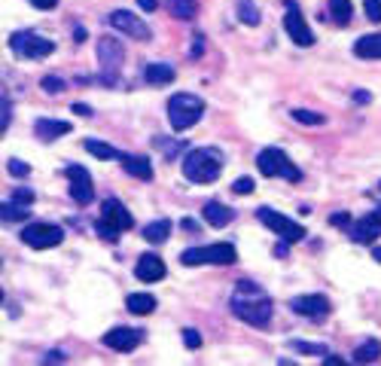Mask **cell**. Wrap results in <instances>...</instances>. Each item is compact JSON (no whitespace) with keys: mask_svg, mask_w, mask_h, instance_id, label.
Wrapping results in <instances>:
<instances>
[{"mask_svg":"<svg viewBox=\"0 0 381 366\" xmlns=\"http://www.w3.org/2000/svg\"><path fill=\"white\" fill-rule=\"evenodd\" d=\"M229 311L250 326H269L274 305H272V296L256 281L241 278V281H235L232 293H229Z\"/></svg>","mask_w":381,"mask_h":366,"instance_id":"1","label":"cell"},{"mask_svg":"<svg viewBox=\"0 0 381 366\" xmlns=\"http://www.w3.org/2000/svg\"><path fill=\"white\" fill-rule=\"evenodd\" d=\"M223 165H226V159L217 147H198L183 156L180 171L189 183H213L223 174Z\"/></svg>","mask_w":381,"mask_h":366,"instance_id":"2","label":"cell"},{"mask_svg":"<svg viewBox=\"0 0 381 366\" xmlns=\"http://www.w3.org/2000/svg\"><path fill=\"white\" fill-rule=\"evenodd\" d=\"M204 116V101L193 92H177L168 98V122L174 132H186V128L198 125Z\"/></svg>","mask_w":381,"mask_h":366,"instance_id":"3","label":"cell"},{"mask_svg":"<svg viewBox=\"0 0 381 366\" xmlns=\"http://www.w3.org/2000/svg\"><path fill=\"white\" fill-rule=\"evenodd\" d=\"M134 226V217L128 214V208L119 202V198H104L101 204V220L95 223L98 235H101L104 241L116 244L119 241V232H128V229Z\"/></svg>","mask_w":381,"mask_h":366,"instance_id":"4","label":"cell"},{"mask_svg":"<svg viewBox=\"0 0 381 366\" xmlns=\"http://www.w3.org/2000/svg\"><path fill=\"white\" fill-rule=\"evenodd\" d=\"M98 64H101V82L104 86H119V73L125 64V46L113 34H104L98 40Z\"/></svg>","mask_w":381,"mask_h":366,"instance_id":"5","label":"cell"},{"mask_svg":"<svg viewBox=\"0 0 381 366\" xmlns=\"http://www.w3.org/2000/svg\"><path fill=\"white\" fill-rule=\"evenodd\" d=\"M256 168L259 174H265V177H284L290 183H299L302 180V171L290 162V156L281 147H265L259 150L256 156Z\"/></svg>","mask_w":381,"mask_h":366,"instance_id":"6","label":"cell"},{"mask_svg":"<svg viewBox=\"0 0 381 366\" xmlns=\"http://www.w3.org/2000/svg\"><path fill=\"white\" fill-rule=\"evenodd\" d=\"M235 259H238V250L229 241H217L208 247H189L180 254L183 265H232Z\"/></svg>","mask_w":381,"mask_h":366,"instance_id":"7","label":"cell"},{"mask_svg":"<svg viewBox=\"0 0 381 366\" xmlns=\"http://www.w3.org/2000/svg\"><path fill=\"white\" fill-rule=\"evenodd\" d=\"M10 49L15 52L19 58H30V61H40V58H49L55 43L46 40V37L34 34V31H15L10 37Z\"/></svg>","mask_w":381,"mask_h":366,"instance_id":"8","label":"cell"},{"mask_svg":"<svg viewBox=\"0 0 381 366\" xmlns=\"http://www.w3.org/2000/svg\"><path fill=\"white\" fill-rule=\"evenodd\" d=\"M256 220L263 223L265 229H272L278 238H284V241H290V244H296V241H302L305 235V229L296 223V220H290V217H284V214H278V211H272V208H256Z\"/></svg>","mask_w":381,"mask_h":366,"instance_id":"9","label":"cell"},{"mask_svg":"<svg viewBox=\"0 0 381 366\" xmlns=\"http://www.w3.org/2000/svg\"><path fill=\"white\" fill-rule=\"evenodd\" d=\"M64 241V229L55 223H30L21 229V244H28L30 250H49L58 247Z\"/></svg>","mask_w":381,"mask_h":366,"instance_id":"10","label":"cell"},{"mask_svg":"<svg viewBox=\"0 0 381 366\" xmlns=\"http://www.w3.org/2000/svg\"><path fill=\"white\" fill-rule=\"evenodd\" d=\"M107 21H110L116 31H122V34H128V40H137V43L152 40L150 25L141 19V15H134V12H128V10H113L110 15H107Z\"/></svg>","mask_w":381,"mask_h":366,"instance_id":"11","label":"cell"},{"mask_svg":"<svg viewBox=\"0 0 381 366\" xmlns=\"http://www.w3.org/2000/svg\"><path fill=\"white\" fill-rule=\"evenodd\" d=\"M64 177L71 180V198L80 208H86V204L95 198V183H91V174L89 168L82 165H67L64 168Z\"/></svg>","mask_w":381,"mask_h":366,"instance_id":"12","label":"cell"},{"mask_svg":"<svg viewBox=\"0 0 381 366\" xmlns=\"http://www.w3.org/2000/svg\"><path fill=\"white\" fill-rule=\"evenodd\" d=\"M284 28L290 34V40L296 46H302V49H308V46H314V34H311L308 21L302 19V12L296 10L293 0H287V15H284Z\"/></svg>","mask_w":381,"mask_h":366,"instance_id":"13","label":"cell"},{"mask_svg":"<svg viewBox=\"0 0 381 366\" xmlns=\"http://www.w3.org/2000/svg\"><path fill=\"white\" fill-rule=\"evenodd\" d=\"M348 235H351V241H357V244H372V241H375L381 235V204L372 214H366L363 220L351 223Z\"/></svg>","mask_w":381,"mask_h":366,"instance_id":"14","label":"cell"},{"mask_svg":"<svg viewBox=\"0 0 381 366\" xmlns=\"http://www.w3.org/2000/svg\"><path fill=\"white\" fill-rule=\"evenodd\" d=\"M290 308L296 311L299 317H308V320H324L330 315V299L320 293H308V296H296L293 302H290Z\"/></svg>","mask_w":381,"mask_h":366,"instance_id":"15","label":"cell"},{"mask_svg":"<svg viewBox=\"0 0 381 366\" xmlns=\"http://www.w3.org/2000/svg\"><path fill=\"white\" fill-rule=\"evenodd\" d=\"M104 345L119 351V354H128V351L141 345V330H134V326H113L110 333H104Z\"/></svg>","mask_w":381,"mask_h":366,"instance_id":"16","label":"cell"},{"mask_svg":"<svg viewBox=\"0 0 381 366\" xmlns=\"http://www.w3.org/2000/svg\"><path fill=\"white\" fill-rule=\"evenodd\" d=\"M134 278H137V281H143V284L162 281V278H165V263H162V256H156V254H143L141 259H137V265H134Z\"/></svg>","mask_w":381,"mask_h":366,"instance_id":"17","label":"cell"},{"mask_svg":"<svg viewBox=\"0 0 381 366\" xmlns=\"http://www.w3.org/2000/svg\"><path fill=\"white\" fill-rule=\"evenodd\" d=\"M34 134L40 137L43 143H49V141H58V137L71 134V122H64V119H49V116H40V119L34 122Z\"/></svg>","mask_w":381,"mask_h":366,"instance_id":"18","label":"cell"},{"mask_svg":"<svg viewBox=\"0 0 381 366\" xmlns=\"http://www.w3.org/2000/svg\"><path fill=\"white\" fill-rule=\"evenodd\" d=\"M143 80H147L150 86H171V82L177 80V71H174V64H168V61H150V64L143 67Z\"/></svg>","mask_w":381,"mask_h":366,"instance_id":"19","label":"cell"},{"mask_svg":"<svg viewBox=\"0 0 381 366\" xmlns=\"http://www.w3.org/2000/svg\"><path fill=\"white\" fill-rule=\"evenodd\" d=\"M202 217L208 220V223L213 226V229H223V226H229L235 220V211L232 208H226L223 202H208L202 208Z\"/></svg>","mask_w":381,"mask_h":366,"instance_id":"20","label":"cell"},{"mask_svg":"<svg viewBox=\"0 0 381 366\" xmlns=\"http://www.w3.org/2000/svg\"><path fill=\"white\" fill-rule=\"evenodd\" d=\"M122 171L137 180H152V162L147 156H122Z\"/></svg>","mask_w":381,"mask_h":366,"instance_id":"21","label":"cell"},{"mask_svg":"<svg viewBox=\"0 0 381 366\" xmlns=\"http://www.w3.org/2000/svg\"><path fill=\"white\" fill-rule=\"evenodd\" d=\"M354 55L366 61H381V34H366L354 43Z\"/></svg>","mask_w":381,"mask_h":366,"instance_id":"22","label":"cell"},{"mask_svg":"<svg viewBox=\"0 0 381 366\" xmlns=\"http://www.w3.org/2000/svg\"><path fill=\"white\" fill-rule=\"evenodd\" d=\"M381 357V342L378 339H366L360 345L354 348V354H351V360L354 363H375Z\"/></svg>","mask_w":381,"mask_h":366,"instance_id":"23","label":"cell"},{"mask_svg":"<svg viewBox=\"0 0 381 366\" xmlns=\"http://www.w3.org/2000/svg\"><path fill=\"white\" fill-rule=\"evenodd\" d=\"M125 308L132 311V315H150V311H156V296L152 293H128Z\"/></svg>","mask_w":381,"mask_h":366,"instance_id":"24","label":"cell"},{"mask_svg":"<svg viewBox=\"0 0 381 366\" xmlns=\"http://www.w3.org/2000/svg\"><path fill=\"white\" fill-rule=\"evenodd\" d=\"M165 6H168V12H171L174 19H180V21H193L198 15L195 0H165Z\"/></svg>","mask_w":381,"mask_h":366,"instance_id":"25","label":"cell"},{"mask_svg":"<svg viewBox=\"0 0 381 366\" xmlns=\"http://www.w3.org/2000/svg\"><path fill=\"white\" fill-rule=\"evenodd\" d=\"M235 15H238V21L247 28H256L259 21H263L259 19V6L254 0H235Z\"/></svg>","mask_w":381,"mask_h":366,"instance_id":"26","label":"cell"},{"mask_svg":"<svg viewBox=\"0 0 381 366\" xmlns=\"http://www.w3.org/2000/svg\"><path fill=\"white\" fill-rule=\"evenodd\" d=\"M171 220H156V223H150L147 229H143V238H147L150 244H162V241H168V235H171Z\"/></svg>","mask_w":381,"mask_h":366,"instance_id":"27","label":"cell"},{"mask_svg":"<svg viewBox=\"0 0 381 366\" xmlns=\"http://www.w3.org/2000/svg\"><path fill=\"white\" fill-rule=\"evenodd\" d=\"M330 15H333L335 25H351L354 3H351V0H330Z\"/></svg>","mask_w":381,"mask_h":366,"instance_id":"28","label":"cell"},{"mask_svg":"<svg viewBox=\"0 0 381 366\" xmlns=\"http://www.w3.org/2000/svg\"><path fill=\"white\" fill-rule=\"evenodd\" d=\"M0 214H3V223H19V220H28L30 217V208L28 204H19V202H3V208H0Z\"/></svg>","mask_w":381,"mask_h":366,"instance_id":"29","label":"cell"},{"mask_svg":"<svg viewBox=\"0 0 381 366\" xmlns=\"http://www.w3.org/2000/svg\"><path fill=\"white\" fill-rule=\"evenodd\" d=\"M82 147H86V150H89L95 159H122L119 152L110 147V143H104V141H95V137H86V141H82Z\"/></svg>","mask_w":381,"mask_h":366,"instance_id":"30","label":"cell"},{"mask_svg":"<svg viewBox=\"0 0 381 366\" xmlns=\"http://www.w3.org/2000/svg\"><path fill=\"white\" fill-rule=\"evenodd\" d=\"M290 116L296 122H302V125H324L326 116L324 113H314V110H302V107H296V110H290Z\"/></svg>","mask_w":381,"mask_h":366,"instance_id":"31","label":"cell"},{"mask_svg":"<svg viewBox=\"0 0 381 366\" xmlns=\"http://www.w3.org/2000/svg\"><path fill=\"white\" fill-rule=\"evenodd\" d=\"M152 143H156V147L162 150L168 159H174V156H177V152H183V150H186V141H174V143H168L165 137H152Z\"/></svg>","mask_w":381,"mask_h":366,"instance_id":"32","label":"cell"},{"mask_svg":"<svg viewBox=\"0 0 381 366\" xmlns=\"http://www.w3.org/2000/svg\"><path fill=\"white\" fill-rule=\"evenodd\" d=\"M290 348L299 351V354H317V357L326 354L324 345H311V342H302V339H290Z\"/></svg>","mask_w":381,"mask_h":366,"instance_id":"33","label":"cell"},{"mask_svg":"<svg viewBox=\"0 0 381 366\" xmlns=\"http://www.w3.org/2000/svg\"><path fill=\"white\" fill-rule=\"evenodd\" d=\"M12 125V101L3 95V101H0V132L6 134V128Z\"/></svg>","mask_w":381,"mask_h":366,"instance_id":"34","label":"cell"},{"mask_svg":"<svg viewBox=\"0 0 381 366\" xmlns=\"http://www.w3.org/2000/svg\"><path fill=\"white\" fill-rule=\"evenodd\" d=\"M40 86H43L46 95H58V92H64V80L49 73V76H43V80H40Z\"/></svg>","mask_w":381,"mask_h":366,"instance_id":"35","label":"cell"},{"mask_svg":"<svg viewBox=\"0 0 381 366\" xmlns=\"http://www.w3.org/2000/svg\"><path fill=\"white\" fill-rule=\"evenodd\" d=\"M34 189H28V186H15L12 189V202H19V204H28V208H30V204H34Z\"/></svg>","mask_w":381,"mask_h":366,"instance_id":"36","label":"cell"},{"mask_svg":"<svg viewBox=\"0 0 381 366\" xmlns=\"http://www.w3.org/2000/svg\"><path fill=\"white\" fill-rule=\"evenodd\" d=\"M183 345H186L189 351L202 348V333H198V330H193V326H186V330H183Z\"/></svg>","mask_w":381,"mask_h":366,"instance_id":"37","label":"cell"},{"mask_svg":"<svg viewBox=\"0 0 381 366\" xmlns=\"http://www.w3.org/2000/svg\"><path fill=\"white\" fill-rule=\"evenodd\" d=\"M6 171H10L12 177H25V174H30V165H25L21 159H10V162H6Z\"/></svg>","mask_w":381,"mask_h":366,"instance_id":"38","label":"cell"},{"mask_svg":"<svg viewBox=\"0 0 381 366\" xmlns=\"http://www.w3.org/2000/svg\"><path fill=\"white\" fill-rule=\"evenodd\" d=\"M254 189H256L254 177H238L232 183V193H238V195H247V193H254Z\"/></svg>","mask_w":381,"mask_h":366,"instance_id":"39","label":"cell"},{"mask_svg":"<svg viewBox=\"0 0 381 366\" xmlns=\"http://www.w3.org/2000/svg\"><path fill=\"white\" fill-rule=\"evenodd\" d=\"M363 10L369 21H381V0H363Z\"/></svg>","mask_w":381,"mask_h":366,"instance_id":"40","label":"cell"},{"mask_svg":"<svg viewBox=\"0 0 381 366\" xmlns=\"http://www.w3.org/2000/svg\"><path fill=\"white\" fill-rule=\"evenodd\" d=\"M330 223H333V226H345V229H348L351 223H354V220H351V214H348V211H342V214H333Z\"/></svg>","mask_w":381,"mask_h":366,"instance_id":"41","label":"cell"},{"mask_svg":"<svg viewBox=\"0 0 381 366\" xmlns=\"http://www.w3.org/2000/svg\"><path fill=\"white\" fill-rule=\"evenodd\" d=\"M202 52H204V37L198 34V37H193V46H189V55L198 58V55H202Z\"/></svg>","mask_w":381,"mask_h":366,"instance_id":"42","label":"cell"},{"mask_svg":"<svg viewBox=\"0 0 381 366\" xmlns=\"http://www.w3.org/2000/svg\"><path fill=\"white\" fill-rule=\"evenodd\" d=\"M290 254V241H284V238H278V244H274V256H281L284 259Z\"/></svg>","mask_w":381,"mask_h":366,"instance_id":"43","label":"cell"},{"mask_svg":"<svg viewBox=\"0 0 381 366\" xmlns=\"http://www.w3.org/2000/svg\"><path fill=\"white\" fill-rule=\"evenodd\" d=\"M30 6H37V10H55L58 0H30Z\"/></svg>","mask_w":381,"mask_h":366,"instance_id":"44","label":"cell"},{"mask_svg":"<svg viewBox=\"0 0 381 366\" xmlns=\"http://www.w3.org/2000/svg\"><path fill=\"white\" fill-rule=\"evenodd\" d=\"M137 6H141L143 12H156L159 10V0H137Z\"/></svg>","mask_w":381,"mask_h":366,"instance_id":"45","label":"cell"},{"mask_svg":"<svg viewBox=\"0 0 381 366\" xmlns=\"http://www.w3.org/2000/svg\"><path fill=\"white\" fill-rule=\"evenodd\" d=\"M43 363H64V354H61V351H49V354L43 357Z\"/></svg>","mask_w":381,"mask_h":366,"instance_id":"46","label":"cell"},{"mask_svg":"<svg viewBox=\"0 0 381 366\" xmlns=\"http://www.w3.org/2000/svg\"><path fill=\"white\" fill-rule=\"evenodd\" d=\"M320 363H324V366H345L348 360H345V357H335V354H330V357H324V360H320Z\"/></svg>","mask_w":381,"mask_h":366,"instance_id":"47","label":"cell"},{"mask_svg":"<svg viewBox=\"0 0 381 366\" xmlns=\"http://www.w3.org/2000/svg\"><path fill=\"white\" fill-rule=\"evenodd\" d=\"M354 101H357V104H369L372 95H369V92H363V89H357V92H354Z\"/></svg>","mask_w":381,"mask_h":366,"instance_id":"48","label":"cell"},{"mask_svg":"<svg viewBox=\"0 0 381 366\" xmlns=\"http://www.w3.org/2000/svg\"><path fill=\"white\" fill-rule=\"evenodd\" d=\"M73 113H80V116H95L89 104H73Z\"/></svg>","mask_w":381,"mask_h":366,"instance_id":"49","label":"cell"},{"mask_svg":"<svg viewBox=\"0 0 381 366\" xmlns=\"http://www.w3.org/2000/svg\"><path fill=\"white\" fill-rule=\"evenodd\" d=\"M73 40H76V43L86 40V28H73Z\"/></svg>","mask_w":381,"mask_h":366,"instance_id":"50","label":"cell"},{"mask_svg":"<svg viewBox=\"0 0 381 366\" xmlns=\"http://www.w3.org/2000/svg\"><path fill=\"white\" fill-rule=\"evenodd\" d=\"M180 226H183V229H189V232H195V229H198V226L193 223V220H183V223H180Z\"/></svg>","mask_w":381,"mask_h":366,"instance_id":"51","label":"cell"},{"mask_svg":"<svg viewBox=\"0 0 381 366\" xmlns=\"http://www.w3.org/2000/svg\"><path fill=\"white\" fill-rule=\"evenodd\" d=\"M372 259H375V263H381V247H372Z\"/></svg>","mask_w":381,"mask_h":366,"instance_id":"52","label":"cell"},{"mask_svg":"<svg viewBox=\"0 0 381 366\" xmlns=\"http://www.w3.org/2000/svg\"><path fill=\"white\" fill-rule=\"evenodd\" d=\"M375 198H381V183H378V189H375Z\"/></svg>","mask_w":381,"mask_h":366,"instance_id":"53","label":"cell"}]
</instances>
